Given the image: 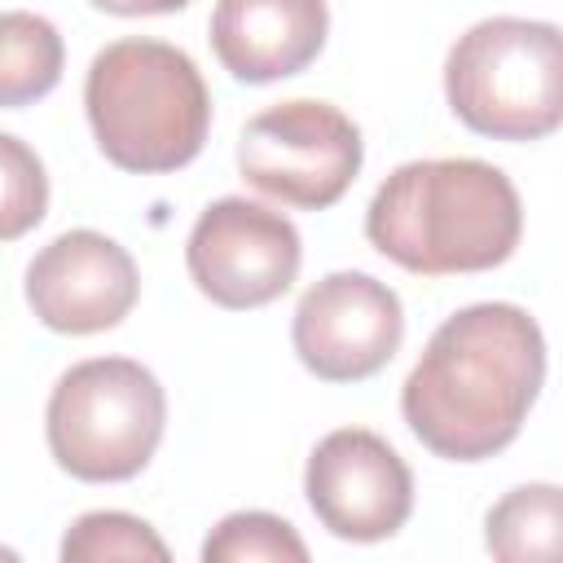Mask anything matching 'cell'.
<instances>
[{"mask_svg": "<svg viewBox=\"0 0 563 563\" xmlns=\"http://www.w3.org/2000/svg\"><path fill=\"white\" fill-rule=\"evenodd\" d=\"M541 383V325L519 303H471L427 339L400 413L435 457L484 462L519 435Z\"/></svg>", "mask_w": 563, "mask_h": 563, "instance_id": "cell-1", "label": "cell"}, {"mask_svg": "<svg viewBox=\"0 0 563 563\" xmlns=\"http://www.w3.org/2000/svg\"><path fill=\"white\" fill-rule=\"evenodd\" d=\"M523 207L510 176L484 158H418L396 167L365 207V238L391 264L449 277L515 255Z\"/></svg>", "mask_w": 563, "mask_h": 563, "instance_id": "cell-2", "label": "cell"}, {"mask_svg": "<svg viewBox=\"0 0 563 563\" xmlns=\"http://www.w3.org/2000/svg\"><path fill=\"white\" fill-rule=\"evenodd\" d=\"M97 150L136 176L176 172L198 158L211 128V92L198 62L163 40L106 44L84 79Z\"/></svg>", "mask_w": 563, "mask_h": 563, "instance_id": "cell-3", "label": "cell"}, {"mask_svg": "<svg viewBox=\"0 0 563 563\" xmlns=\"http://www.w3.org/2000/svg\"><path fill=\"white\" fill-rule=\"evenodd\" d=\"M449 110L493 141H541L563 123V35L554 22L484 18L444 62Z\"/></svg>", "mask_w": 563, "mask_h": 563, "instance_id": "cell-4", "label": "cell"}, {"mask_svg": "<svg viewBox=\"0 0 563 563\" xmlns=\"http://www.w3.org/2000/svg\"><path fill=\"white\" fill-rule=\"evenodd\" d=\"M167 427L163 383L128 356L70 365L44 409L53 462L84 484H119L150 466Z\"/></svg>", "mask_w": 563, "mask_h": 563, "instance_id": "cell-5", "label": "cell"}, {"mask_svg": "<svg viewBox=\"0 0 563 563\" xmlns=\"http://www.w3.org/2000/svg\"><path fill=\"white\" fill-rule=\"evenodd\" d=\"M361 158V128L339 106L312 97L260 110L238 136L242 180L299 211L334 207L352 189Z\"/></svg>", "mask_w": 563, "mask_h": 563, "instance_id": "cell-6", "label": "cell"}, {"mask_svg": "<svg viewBox=\"0 0 563 563\" xmlns=\"http://www.w3.org/2000/svg\"><path fill=\"white\" fill-rule=\"evenodd\" d=\"M185 264L211 303L246 312L290 290L303 264V242L282 211L251 198H220L194 220Z\"/></svg>", "mask_w": 563, "mask_h": 563, "instance_id": "cell-7", "label": "cell"}, {"mask_svg": "<svg viewBox=\"0 0 563 563\" xmlns=\"http://www.w3.org/2000/svg\"><path fill=\"white\" fill-rule=\"evenodd\" d=\"M405 339L400 295L369 273H330L303 290L290 343L321 383H361L378 374Z\"/></svg>", "mask_w": 563, "mask_h": 563, "instance_id": "cell-8", "label": "cell"}, {"mask_svg": "<svg viewBox=\"0 0 563 563\" xmlns=\"http://www.w3.org/2000/svg\"><path fill=\"white\" fill-rule=\"evenodd\" d=\"M303 493L317 523L339 541H387L413 510V475L405 457L365 427H339L317 440Z\"/></svg>", "mask_w": 563, "mask_h": 563, "instance_id": "cell-9", "label": "cell"}, {"mask_svg": "<svg viewBox=\"0 0 563 563\" xmlns=\"http://www.w3.org/2000/svg\"><path fill=\"white\" fill-rule=\"evenodd\" d=\"M141 295L132 255L97 233L70 229L26 264V303L57 334L114 330Z\"/></svg>", "mask_w": 563, "mask_h": 563, "instance_id": "cell-10", "label": "cell"}, {"mask_svg": "<svg viewBox=\"0 0 563 563\" xmlns=\"http://www.w3.org/2000/svg\"><path fill=\"white\" fill-rule=\"evenodd\" d=\"M325 0H216L211 48L242 84L299 75L325 48Z\"/></svg>", "mask_w": 563, "mask_h": 563, "instance_id": "cell-11", "label": "cell"}, {"mask_svg": "<svg viewBox=\"0 0 563 563\" xmlns=\"http://www.w3.org/2000/svg\"><path fill=\"white\" fill-rule=\"evenodd\" d=\"M66 44L57 26L26 9L0 13V110L31 106L48 97L62 79Z\"/></svg>", "mask_w": 563, "mask_h": 563, "instance_id": "cell-12", "label": "cell"}, {"mask_svg": "<svg viewBox=\"0 0 563 563\" xmlns=\"http://www.w3.org/2000/svg\"><path fill=\"white\" fill-rule=\"evenodd\" d=\"M484 545L506 563L559 559L563 550V493L559 484H519L484 519Z\"/></svg>", "mask_w": 563, "mask_h": 563, "instance_id": "cell-13", "label": "cell"}, {"mask_svg": "<svg viewBox=\"0 0 563 563\" xmlns=\"http://www.w3.org/2000/svg\"><path fill=\"white\" fill-rule=\"evenodd\" d=\"M202 559L207 563H308V545L299 541V532L268 515V510H238L224 515L211 537L202 541Z\"/></svg>", "mask_w": 563, "mask_h": 563, "instance_id": "cell-14", "label": "cell"}, {"mask_svg": "<svg viewBox=\"0 0 563 563\" xmlns=\"http://www.w3.org/2000/svg\"><path fill=\"white\" fill-rule=\"evenodd\" d=\"M62 559L66 563H101V559H154V563H167V545L145 519H136L128 510H88L66 528Z\"/></svg>", "mask_w": 563, "mask_h": 563, "instance_id": "cell-15", "label": "cell"}, {"mask_svg": "<svg viewBox=\"0 0 563 563\" xmlns=\"http://www.w3.org/2000/svg\"><path fill=\"white\" fill-rule=\"evenodd\" d=\"M48 211V176L40 154L0 132V242L31 233Z\"/></svg>", "mask_w": 563, "mask_h": 563, "instance_id": "cell-16", "label": "cell"}, {"mask_svg": "<svg viewBox=\"0 0 563 563\" xmlns=\"http://www.w3.org/2000/svg\"><path fill=\"white\" fill-rule=\"evenodd\" d=\"M101 13H119V18H150V13H176L189 0H88Z\"/></svg>", "mask_w": 563, "mask_h": 563, "instance_id": "cell-17", "label": "cell"}, {"mask_svg": "<svg viewBox=\"0 0 563 563\" xmlns=\"http://www.w3.org/2000/svg\"><path fill=\"white\" fill-rule=\"evenodd\" d=\"M0 559H13V550H0Z\"/></svg>", "mask_w": 563, "mask_h": 563, "instance_id": "cell-18", "label": "cell"}]
</instances>
